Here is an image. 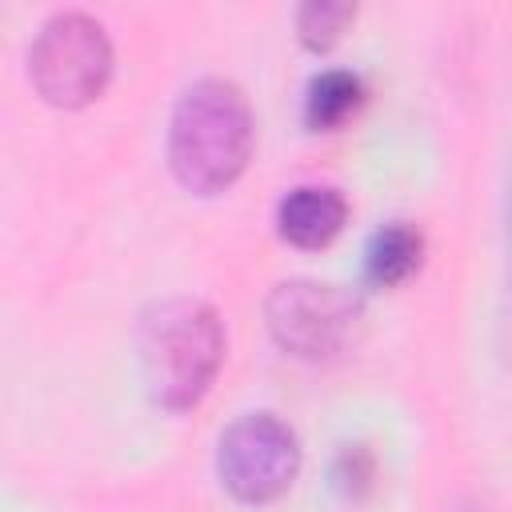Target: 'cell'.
Here are the masks:
<instances>
[{
  "instance_id": "ba28073f",
  "label": "cell",
  "mask_w": 512,
  "mask_h": 512,
  "mask_svg": "<svg viewBox=\"0 0 512 512\" xmlns=\"http://www.w3.org/2000/svg\"><path fill=\"white\" fill-rule=\"evenodd\" d=\"M364 100V80L352 68H324L308 80L304 92V120L308 128H336L344 124Z\"/></svg>"
},
{
  "instance_id": "8992f818",
  "label": "cell",
  "mask_w": 512,
  "mask_h": 512,
  "mask_svg": "<svg viewBox=\"0 0 512 512\" xmlns=\"http://www.w3.org/2000/svg\"><path fill=\"white\" fill-rule=\"evenodd\" d=\"M348 220V200L332 184H296L276 204V228L296 248H324Z\"/></svg>"
},
{
  "instance_id": "277c9868",
  "label": "cell",
  "mask_w": 512,
  "mask_h": 512,
  "mask_svg": "<svg viewBox=\"0 0 512 512\" xmlns=\"http://www.w3.org/2000/svg\"><path fill=\"white\" fill-rule=\"evenodd\" d=\"M264 320L284 352L300 360H336L356 344L364 308L340 284L296 276V280H280L268 292Z\"/></svg>"
},
{
  "instance_id": "3957f363",
  "label": "cell",
  "mask_w": 512,
  "mask_h": 512,
  "mask_svg": "<svg viewBox=\"0 0 512 512\" xmlns=\"http://www.w3.org/2000/svg\"><path fill=\"white\" fill-rule=\"evenodd\" d=\"M28 76L56 108H84L112 76L108 28L88 12H52L28 44Z\"/></svg>"
},
{
  "instance_id": "5b68a950",
  "label": "cell",
  "mask_w": 512,
  "mask_h": 512,
  "mask_svg": "<svg viewBox=\"0 0 512 512\" xmlns=\"http://www.w3.org/2000/svg\"><path fill=\"white\" fill-rule=\"evenodd\" d=\"M220 484L244 504L276 500L300 472V440L288 420L276 412L236 416L216 444Z\"/></svg>"
},
{
  "instance_id": "52a82bcc",
  "label": "cell",
  "mask_w": 512,
  "mask_h": 512,
  "mask_svg": "<svg viewBox=\"0 0 512 512\" xmlns=\"http://www.w3.org/2000/svg\"><path fill=\"white\" fill-rule=\"evenodd\" d=\"M424 260V236L408 220H388L368 236L364 248V276L380 288L404 284Z\"/></svg>"
},
{
  "instance_id": "9c48e42d",
  "label": "cell",
  "mask_w": 512,
  "mask_h": 512,
  "mask_svg": "<svg viewBox=\"0 0 512 512\" xmlns=\"http://www.w3.org/2000/svg\"><path fill=\"white\" fill-rule=\"evenodd\" d=\"M352 16H356V8L348 0H308L296 12V32L308 48L320 52V48H332L340 40V32Z\"/></svg>"
},
{
  "instance_id": "7a4b0ae2",
  "label": "cell",
  "mask_w": 512,
  "mask_h": 512,
  "mask_svg": "<svg viewBox=\"0 0 512 512\" xmlns=\"http://www.w3.org/2000/svg\"><path fill=\"white\" fill-rule=\"evenodd\" d=\"M136 360L156 404L172 412L200 404L224 360V324L216 308L192 296L148 304L136 324Z\"/></svg>"
},
{
  "instance_id": "6da1fadb",
  "label": "cell",
  "mask_w": 512,
  "mask_h": 512,
  "mask_svg": "<svg viewBox=\"0 0 512 512\" xmlns=\"http://www.w3.org/2000/svg\"><path fill=\"white\" fill-rule=\"evenodd\" d=\"M252 156V108L240 84L224 76L192 80L168 120L172 176L200 196H216L248 168Z\"/></svg>"
},
{
  "instance_id": "30bf717a",
  "label": "cell",
  "mask_w": 512,
  "mask_h": 512,
  "mask_svg": "<svg viewBox=\"0 0 512 512\" xmlns=\"http://www.w3.org/2000/svg\"><path fill=\"white\" fill-rule=\"evenodd\" d=\"M376 476V460H372V448L368 444H340L336 460H332V480L340 492L348 496H360Z\"/></svg>"
}]
</instances>
